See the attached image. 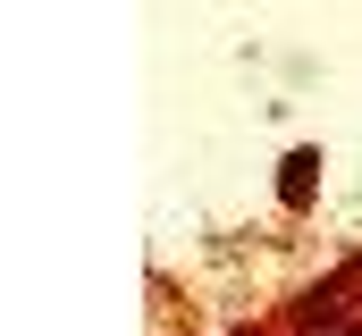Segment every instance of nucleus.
<instances>
[{"label":"nucleus","mask_w":362,"mask_h":336,"mask_svg":"<svg viewBox=\"0 0 362 336\" xmlns=\"http://www.w3.org/2000/svg\"><path fill=\"white\" fill-rule=\"evenodd\" d=\"M312 185H320V152H286V176H278V202H286V210H303V202H312Z\"/></svg>","instance_id":"nucleus-1"}]
</instances>
